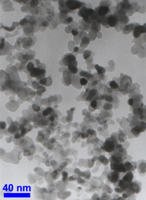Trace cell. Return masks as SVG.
I'll return each mask as SVG.
<instances>
[{
  "mask_svg": "<svg viewBox=\"0 0 146 200\" xmlns=\"http://www.w3.org/2000/svg\"><path fill=\"white\" fill-rule=\"evenodd\" d=\"M108 85L110 86V88L112 90H117L119 88V85L118 84V83H116L114 80H113V81L108 82Z\"/></svg>",
  "mask_w": 146,
  "mask_h": 200,
  "instance_id": "19",
  "label": "cell"
},
{
  "mask_svg": "<svg viewBox=\"0 0 146 200\" xmlns=\"http://www.w3.org/2000/svg\"><path fill=\"white\" fill-rule=\"evenodd\" d=\"M78 15L81 17L86 24H90L94 22H97L95 11L92 8H87L85 6L81 8L78 11Z\"/></svg>",
  "mask_w": 146,
  "mask_h": 200,
  "instance_id": "2",
  "label": "cell"
},
{
  "mask_svg": "<svg viewBox=\"0 0 146 200\" xmlns=\"http://www.w3.org/2000/svg\"><path fill=\"white\" fill-rule=\"evenodd\" d=\"M133 178V174L131 171H128L125 173V175L123 176L122 179L127 183H130L132 181Z\"/></svg>",
  "mask_w": 146,
  "mask_h": 200,
  "instance_id": "13",
  "label": "cell"
},
{
  "mask_svg": "<svg viewBox=\"0 0 146 200\" xmlns=\"http://www.w3.org/2000/svg\"><path fill=\"white\" fill-rule=\"evenodd\" d=\"M101 99H102V100H105L107 102L109 103H111L114 101V99H113V96H111V95H108V94H104V95H102V97H101Z\"/></svg>",
  "mask_w": 146,
  "mask_h": 200,
  "instance_id": "17",
  "label": "cell"
},
{
  "mask_svg": "<svg viewBox=\"0 0 146 200\" xmlns=\"http://www.w3.org/2000/svg\"><path fill=\"white\" fill-rule=\"evenodd\" d=\"M142 33H146V27L145 26H137L133 29V34L134 38H137Z\"/></svg>",
  "mask_w": 146,
  "mask_h": 200,
  "instance_id": "12",
  "label": "cell"
},
{
  "mask_svg": "<svg viewBox=\"0 0 146 200\" xmlns=\"http://www.w3.org/2000/svg\"><path fill=\"white\" fill-rule=\"evenodd\" d=\"M100 29V23L98 22L95 21L92 24V26H91V29L90 30L94 32H98Z\"/></svg>",
  "mask_w": 146,
  "mask_h": 200,
  "instance_id": "16",
  "label": "cell"
},
{
  "mask_svg": "<svg viewBox=\"0 0 146 200\" xmlns=\"http://www.w3.org/2000/svg\"><path fill=\"white\" fill-rule=\"evenodd\" d=\"M62 62H63L64 66L67 67L72 66V65H78L76 57L71 53H67L64 56L63 59H62Z\"/></svg>",
  "mask_w": 146,
  "mask_h": 200,
  "instance_id": "7",
  "label": "cell"
},
{
  "mask_svg": "<svg viewBox=\"0 0 146 200\" xmlns=\"http://www.w3.org/2000/svg\"><path fill=\"white\" fill-rule=\"evenodd\" d=\"M32 108H33L34 111L36 112H39V109H40V107L38 105H32Z\"/></svg>",
  "mask_w": 146,
  "mask_h": 200,
  "instance_id": "34",
  "label": "cell"
},
{
  "mask_svg": "<svg viewBox=\"0 0 146 200\" xmlns=\"http://www.w3.org/2000/svg\"><path fill=\"white\" fill-rule=\"evenodd\" d=\"M71 33L72 34V35L74 36H77V35L78 34V31L76 30V29H72V31H71Z\"/></svg>",
  "mask_w": 146,
  "mask_h": 200,
  "instance_id": "36",
  "label": "cell"
},
{
  "mask_svg": "<svg viewBox=\"0 0 146 200\" xmlns=\"http://www.w3.org/2000/svg\"><path fill=\"white\" fill-rule=\"evenodd\" d=\"M95 69L97 71V73H98L99 75H102V74H104L105 72V68L102 67H100V66H98V64H96L95 66Z\"/></svg>",
  "mask_w": 146,
  "mask_h": 200,
  "instance_id": "21",
  "label": "cell"
},
{
  "mask_svg": "<svg viewBox=\"0 0 146 200\" xmlns=\"http://www.w3.org/2000/svg\"><path fill=\"white\" fill-rule=\"evenodd\" d=\"M111 168L112 170L118 171L119 173H126L127 171L124 167L123 163H111Z\"/></svg>",
  "mask_w": 146,
  "mask_h": 200,
  "instance_id": "11",
  "label": "cell"
},
{
  "mask_svg": "<svg viewBox=\"0 0 146 200\" xmlns=\"http://www.w3.org/2000/svg\"><path fill=\"white\" fill-rule=\"evenodd\" d=\"M14 124H15V122H13V123L11 124L9 128H8V132H9L10 133H14L16 132L17 131V130H18V127H17L18 125H17H17H14Z\"/></svg>",
  "mask_w": 146,
  "mask_h": 200,
  "instance_id": "23",
  "label": "cell"
},
{
  "mask_svg": "<svg viewBox=\"0 0 146 200\" xmlns=\"http://www.w3.org/2000/svg\"><path fill=\"white\" fill-rule=\"evenodd\" d=\"M1 129H4L6 127V123H5V122H1Z\"/></svg>",
  "mask_w": 146,
  "mask_h": 200,
  "instance_id": "38",
  "label": "cell"
},
{
  "mask_svg": "<svg viewBox=\"0 0 146 200\" xmlns=\"http://www.w3.org/2000/svg\"><path fill=\"white\" fill-rule=\"evenodd\" d=\"M121 173H119L118 171H111L109 173V174L107 175V179L110 181V182H111L112 183H113L114 184L116 183L117 181H119V179H120V175Z\"/></svg>",
  "mask_w": 146,
  "mask_h": 200,
  "instance_id": "10",
  "label": "cell"
},
{
  "mask_svg": "<svg viewBox=\"0 0 146 200\" xmlns=\"http://www.w3.org/2000/svg\"><path fill=\"white\" fill-rule=\"evenodd\" d=\"M117 144V139L115 138V137H111L110 138H107L105 140V142L104 143V144L101 147V149L104 150V151L107 152H112L114 151L116 146Z\"/></svg>",
  "mask_w": 146,
  "mask_h": 200,
  "instance_id": "4",
  "label": "cell"
},
{
  "mask_svg": "<svg viewBox=\"0 0 146 200\" xmlns=\"http://www.w3.org/2000/svg\"><path fill=\"white\" fill-rule=\"evenodd\" d=\"M125 168L126 171H133L135 170L136 168V163L134 162H130V161H127L123 163Z\"/></svg>",
  "mask_w": 146,
  "mask_h": 200,
  "instance_id": "14",
  "label": "cell"
},
{
  "mask_svg": "<svg viewBox=\"0 0 146 200\" xmlns=\"http://www.w3.org/2000/svg\"><path fill=\"white\" fill-rule=\"evenodd\" d=\"M90 38L88 37L87 36H84L83 38L81 39V45H88L89 43H90Z\"/></svg>",
  "mask_w": 146,
  "mask_h": 200,
  "instance_id": "24",
  "label": "cell"
},
{
  "mask_svg": "<svg viewBox=\"0 0 146 200\" xmlns=\"http://www.w3.org/2000/svg\"><path fill=\"white\" fill-rule=\"evenodd\" d=\"M34 67V65L33 62H29V63L27 64V70H28V71H29V72H30V71H31L32 69H33Z\"/></svg>",
  "mask_w": 146,
  "mask_h": 200,
  "instance_id": "31",
  "label": "cell"
},
{
  "mask_svg": "<svg viewBox=\"0 0 146 200\" xmlns=\"http://www.w3.org/2000/svg\"><path fill=\"white\" fill-rule=\"evenodd\" d=\"M56 115H55V114H53V115H51V116H50V117H49V121H50V122H51V123H53V122H54L55 121V116Z\"/></svg>",
  "mask_w": 146,
  "mask_h": 200,
  "instance_id": "35",
  "label": "cell"
},
{
  "mask_svg": "<svg viewBox=\"0 0 146 200\" xmlns=\"http://www.w3.org/2000/svg\"><path fill=\"white\" fill-rule=\"evenodd\" d=\"M87 131L89 135H92V134H93L94 133H95V130H88Z\"/></svg>",
  "mask_w": 146,
  "mask_h": 200,
  "instance_id": "37",
  "label": "cell"
},
{
  "mask_svg": "<svg viewBox=\"0 0 146 200\" xmlns=\"http://www.w3.org/2000/svg\"><path fill=\"white\" fill-rule=\"evenodd\" d=\"M85 6V3L79 1H60L59 10L63 14L74 13L77 9Z\"/></svg>",
  "mask_w": 146,
  "mask_h": 200,
  "instance_id": "1",
  "label": "cell"
},
{
  "mask_svg": "<svg viewBox=\"0 0 146 200\" xmlns=\"http://www.w3.org/2000/svg\"><path fill=\"white\" fill-rule=\"evenodd\" d=\"M48 78H43L41 80H39V84H41V85H46V86H48Z\"/></svg>",
  "mask_w": 146,
  "mask_h": 200,
  "instance_id": "28",
  "label": "cell"
},
{
  "mask_svg": "<svg viewBox=\"0 0 146 200\" xmlns=\"http://www.w3.org/2000/svg\"><path fill=\"white\" fill-rule=\"evenodd\" d=\"M113 104L109 102L105 103L104 104V105H103V107H104V109L105 110H111L113 108Z\"/></svg>",
  "mask_w": 146,
  "mask_h": 200,
  "instance_id": "27",
  "label": "cell"
},
{
  "mask_svg": "<svg viewBox=\"0 0 146 200\" xmlns=\"http://www.w3.org/2000/svg\"><path fill=\"white\" fill-rule=\"evenodd\" d=\"M29 72L31 76L40 80L45 78L46 71L45 69H42L39 67H34Z\"/></svg>",
  "mask_w": 146,
  "mask_h": 200,
  "instance_id": "6",
  "label": "cell"
},
{
  "mask_svg": "<svg viewBox=\"0 0 146 200\" xmlns=\"http://www.w3.org/2000/svg\"><path fill=\"white\" fill-rule=\"evenodd\" d=\"M97 100H98V99H94L92 100L90 104V106H89V110L90 111H94L95 110H96L98 107Z\"/></svg>",
  "mask_w": 146,
  "mask_h": 200,
  "instance_id": "15",
  "label": "cell"
},
{
  "mask_svg": "<svg viewBox=\"0 0 146 200\" xmlns=\"http://www.w3.org/2000/svg\"><path fill=\"white\" fill-rule=\"evenodd\" d=\"M80 82L81 85L84 86L86 85V84H87V83H88V80L86 78H81L80 79Z\"/></svg>",
  "mask_w": 146,
  "mask_h": 200,
  "instance_id": "30",
  "label": "cell"
},
{
  "mask_svg": "<svg viewBox=\"0 0 146 200\" xmlns=\"http://www.w3.org/2000/svg\"><path fill=\"white\" fill-rule=\"evenodd\" d=\"M80 75L81 76L83 77V78H86L88 80H90V79L92 78V76H93L92 74H90V73H88V72H86V71H81V72H80Z\"/></svg>",
  "mask_w": 146,
  "mask_h": 200,
  "instance_id": "22",
  "label": "cell"
},
{
  "mask_svg": "<svg viewBox=\"0 0 146 200\" xmlns=\"http://www.w3.org/2000/svg\"><path fill=\"white\" fill-rule=\"evenodd\" d=\"M92 54V51L90 50H84L83 52V57L85 60L88 59L90 57V55Z\"/></svg>",
  "mask_w": 146,
  "mask_h": 200,
  "instance_id": "26",
  "label": "cell"
},
{
  "mask_svg": "<svg viewBox=\"0 0 146 200\" xmlns=\"http://www.w3.org/2000/svg\"><path fill=\"white\" fill-rule=\"evenodd\" d=\"M68 70L72 74H77V72L78 71V69L77 67V65H72L70 66H68Z\"/></svg>",
  "mask_w": 146,
  "mask_h": 200,
  "instance_id": "20",
  "label": "cell"
},
{
  "mask_svg": "<svg viewBox=\"0 0 146 200\" xmlns=\"http://www.w3.org/2000/svg\"><path fill=\"white\" fill-rule=\"evenodd\" d=\"M53 112H54V110L53 109V108H51V107H47V109H45L43 111L42 115L44 117H46V116H50V114L53 113Z\"/></svg>",
  "mask_w": 146,
  "mask_h": 200,
  "instance_id": "18",
  "label": "cell"
},
{
  "mask_svg": "<svg viewBox=\"0 0 146 200\" xmlns=\"http://www.w3.org/2000/svg\"><path fill=\"white\" fill-rule=\"evenodd\" d=\"M78 50H79V48L78 47H76L74 48V50H73V51H74V52H77V51H78Z\"/></svg>",
  "mask_w": 146,
  "mask_h": 200,
  "instance_id": "39",
  "label": "cell"
},
{
  "mask_svg": "<svg viewBox=\"0 0 146 200\" xmlns=\"http://www.w3.org/2000/svg\"><path fill=\"white\" fill-rule=\"evenodd\" d=\"M94 11L96 15L97 22L99 23H100L101 20L110 15L111 12L110 8L108 6L102 5H100V6L95 8Z\"/></svg>",
  "mask_w": 146,
  "mask_h": 200,
  "instance_id": "3",
  "label": "cell"
},
{
  "mask_svg": "<svg viewBox=\"0 0 146 200\" xmlns=\"http://www.w3.org/2000/svg\"><path fill=\"white\" fill-rule=\"evenodd\" d=\"M100 23L105 27H116L118 23V20L116 15H109L107 17L101 20Z\"/></svg>",
  "mask_w": 146,
  "mask_h": 200,
  "instance_id": "5",
  "label": "cell"
},
{
  "mask_svg": "<svg viewBox=\"0 0 146 200\" xmlns=\"http://www.w3.org/2000/svg\"><path fill=\"white\" fill-rule=\"evenodd\" d=\"M146 130V123L144 122H140V123H137L134 127L131 129V132L135 137H138L140 135V133L142 132H144Z\"/></svg>",
  "mask_w": 146,
  "mask_h": 200,
  "instance_id": "9",
  "label": "cell"
},
{
  "mask_svg": "<svg viewBox=\"0 0 146 200\" xmlns=\"http://www.w3.org/2000/svg\"><path fill=\"white\" fill-rule=\"evenodd\" d=\"M62 180L64 182H66L68 180V173H67L66 171H62Z\"/></svg>",
  "mask_w": 146,
  "mask_h": 200,
  "instance_id": "32",
  "label": "cell"
},
{
  "mask_svg": "<svg viewBox=\"0 0 146 200\" xmlns=\"http://www.w3.org/2000/svg\"><path fill=\"white\" fill-rule=\"evenodd\" d=\"M72 20H73V18H72V17H67V16L66 18L63 21H62V22L64 23L65 24H69V23H71Z\"/></svg>",
  "mask_w": 146,
  "mask_h": 200,
  "instance_id": "29",
  "label": "cell"
},
{
  "mask_svg": "<svg viewBox=\"0 0 146 200\" xmlns=\"http://www.w3.org/2000/svg\"><path fill=\"white\" fill-rule=\"evenodd\" d=\"M98 160L100 161L101 163H102V164L105 165H107V163H107L109 162L108 160H107V158H105L104 156H100L98 157Z\"/></svg>",
  "mask_w": 146,
  "mask_h": 200,
  "instance_id": "25",
  "label": "cell"
},
{
  "mask_svg": "<svg viewBox=\"0 0 146 200\" xmlns=\"http://www.w3.org/2000/svg\"><path fill=\"white\" fill-rule=\"evenodd\" d=\"M51 176L53 177H56L55 179H57V178H59V171L58 170H55V171H53L52 173H51Z\"/></svg>",
  "mask_w": 146,
  "mask_h": 200,
  "instance_id": "33",
  "label": "cell"
},
{
  "mask_svg": "<svg viewBox=\"0 0 146 200\" xmlns=\"http://www.w3.org/2000/svg\"><path fill=\"white\" fill-rule=\"evenodd\" d=\"M131 79L130 77L128 76L124 75L123 77L121 78L120 82V86H119V91L121 92H123V91L126 90L128 88V86L131 85Z\"/></svg>",
  "mask_w": 146,
  "mask_h": 200,
  "instance_id": "8",
  "label": "cell"
}]
</instances>
